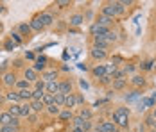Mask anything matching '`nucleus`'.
Returning <instances> with one entry per match:
<instances>
[{"instance_id":"obj_1","label":"nucleus","mask_w":156,"mask_h":132,"mask_svg":"<svg viewBox=\"0 0 156 132\" xmlns=\"http://www.w3.org/2000/svg\"><path fill=\"white\" fill-rule=\"evenodd\" d=\"M129 116H131V111L129 107H117L113 111V123L120 129H127L129 127Z\"/></svg>"},{"instance_id":"obj_2","label":"nucleus","mask_w":156,"mask_h":132,"mask_svg":"<svg viewBox=\"0 0 156 132\" xmlns=\"http://www.w3.org/2000/svg\"><path fill=\"white\" fill-rule=\"evenodd\" d=\"M101 15L108 16L111 20L119 18V16H117V9H115V0H113V2H104V4L101 5Z\"/></svg>"},{"instance_id":"obj_3","label":"nucleus","mask_w":156,"mask_h":132,"mask_svg":"<svg viewBox=\"0 0 156 132\" xmlns=\"http://www.w3.org/2000/svg\"><path fill=\"white\" fill-rule=\"evenodd\" d=\"M16 82H18V77H16V73L13 70H9V72H5V73L2 75V84L7 89H15Z\"/></svg>"},{"instance_id":"obj_4","label":"nucleus","mask_w":156,"mask_h":132,"mask_svg":"<svg viewBox=\"0 0 156 132\" xmlns=\"http://www.w3.org/2000/svg\"><path fill=\"white\" fill-rule=\"evenodd\" d=\"M109 27H104V25H101V23H97V22H94V23H92V25H90V34H92V36H106V34H108L109 32Z\"/></svg>"},{"instance_id":"obj_5","label":"nucleus","mask_w":156,"mask_h":132,"mask_svg":"<svg viewBox=\"0 0 156 132\" xmlns=\"http://www.w3.org/2000/svg\"><path fill=\"white\" fill-rule=\"evenodd\" d=\"M74 93V84H72V80L70 79H63L59 80V95H72Z\"/></svg>"},{"instance_id":"obj_6","label":"nucleus","mask_w":156,"mask_h":132,"mask_svg":"<svg viewBox=\"0 0 156 132\" xmlns=\"http://www.w3.org/2000/svg\"><path fill=\"white\" fill-rule=\"evenodd\" d=\"M41 80H45V82H52V80H58L59 79V70H56V68H47L41 77H40Z\"/></svg>"},{"instance_id":"obj_7","label":"nucleus","mask_w":156,"mask_h":132,"mask_svg":"<svg viewBox=\"0 0 156 132\" xmlns=\"http://www.w3.org/2000/svg\"><path fill=\"white\" fill-rule=\"evenodd\" d=\"M90 57L94 59V61H106V59H108V52L102 50V48L92 46V48H90Z\"/></svg>"},{"instance_id":"obj_8","label":"nucleus","mask_w":156,"mask_h":132,"mask_svg":"<svg viewBox=\"0 0 156 132\" xmlns=\"http://www.w3.org/2000/svg\"><path fill=\"white\" fill-rule=\"evenodd\" d=\"M16 30L22 34V38L23 39H31V34H32V29H31V25H29V22H22V23H18V27H16Z\"/></svg>"},{"instance_id":"obj_9","label":"nucleus","mask_w":156,"mask_h":132,"mask_svg":"<svg viewBox=\"0 0 156 132\" xmlns=\"http://www.w3.org/2000/svg\"><path fill=\"white\" fill-rule=\"evenodd\" d=\"M47 63H48V59L45 57V56H38L36 61H34V64H32V68H34L38 73H43V72L47 70Z\"/></svg>"},{"instance_id":"obj_10","label":"nucleus","mask_w":156,"mask_h":132,"mask_svg":"<svg viewBox=\"0 0 156 132\" xmlns=\"http://www.w3.org/2000/svg\"><path fill=\"white\" fill-rule=\"evenodd\" d=\"M38 16H40V20H41V23L45 25V29L50 27V25L56 22V16H54V13H50V11H41Z\"/></svg>"},{"instance_id":"obj_11","label":"nucleus","mask_w":156,"mask_h":132,"mask_svg":"<svg viewBox=\"0 0 156 132\" xmlns=\"http://www.w3.org/2000/svg\"><path fill=\"white\" fill-rule=\"evenodd\" d=\"M117 129H119V127H117L113 121H101V123L95 127L97 132H119Z\"/></svg>"},{"instance_id":"obj_12","label":"nucleus","mask_w":156,"mask_h":132,"mask_svg":"<svg viewBox=\"0 0 156 132\" xmlns=\"http://www.w3.org/2000/svg\"><path fill=\"white\" fill-rule=\"evenodd\" d=\"M129 84H131L135 89H140V88H144V86L147 84V80H145V77H144V75L135 73L131 79H129Z\"/></svg>"},{"instance_id":"obj_13","label":"nucleus","mask_w":156,"mask_h":132,"mask_svg":"<svg viewBox=\"0 0 156 132\" xmlns=\"http://www.w3.org/2000/svg\"><path fill=\"white\" fill-rule=\"evenodd\" d=\"M23 79H27L31 84H34L36 80H40V73H38L32 66H29V68H25V70H23Z\"/></svg>"},{"instance_id":"obj_14","label":"nucleus","mask_w":156,"mask_h":132,"mask_svg":"<svg viewBox=\"0 0 156 132\" xmlns=\"http://www.w3.org/2000/svg\"><path fill=\"white\" fill-rule=\"evenodd\" d=\"M90 73L94 75L97 80H101L104 75H108V73H106V64H95L94 68L90 70Z\"/></svg>"},{"instance_id":"obj_15","label":"nucleus","mask_w":156,"mask_h":132,"mask_svg":"<svg viewBox=\"0 0 156 132\" xmlns=\"http://www.w3.org/2000/svg\"><path fill=\"white\" fill-rule=\"evenodd\" d=\"M68 23H70L72 27H79V25H83V23H84V15H83V13H74V15H70Z\"/></svg>"},{"instance_id":"obj_16","label":"nucleus","mask_w":156,"mask_h":132,"mask_svg":"<svg viewBox=\"0 0 156 132\" xmlns=\"http://www.w3.org/2000/svg\"><path fill=\"white\" fill-rule=\"evenodd\" d=\"M92 46L102 48V50H108V46H111V43H109L104 36H95V38H94V45H92Z\"/></svg>"},{"instance_id":"obj_17","label":"nucleus","mask_w":156,"mask_h":132,"mask_svg":"<svg viewBox=\"0 0 156 132\" xmlns=\"http://www.w3.org/2000/svg\"><path fill=\"white\" fill-rule=\"evenodd\" d=\"M77 107V93H72V95H66L65 96V109H74Z\"/></svg>"},{"instance_id":"obj_18","label":"nucleus","mask_w":156,"mask_h":132,"mask_svg":"<svg viewBox=\"0 0 156 132\" xmlns=\"http://www.w3.org/2000/svg\"><path fill=\"white\" fill-rule=\"evenodd\" d=\"M29 25H31L32 32H43V30H45V25L41 23V20H40V16H38V15L29 22Z\"/></svg>"},{"instance_id":"obj_19","label":"nucleus","mask_w":156,"mask_h":132,"mask_svg":"<svg viewBox=\"0 0 156 132\" xmlns=\"http://www.w3.org/2000/svg\"><path fill=\"white\" fill-rule=\"evenodd\" d=\"M13 123H15V118L11 116L7 111L0 113V127H7V125H13Z\"/></svg>"},{"instance_id":"obj_20","label":"nucleus","mask_w":156,"mask_h":132,"mask_svg":"<svg viewBox=\"0 0 156 132\" xmlns=\"http://www.w3.org/2000/svg\"><path fill=\"white\" fill-rule=\"evenodd\" d=\"M5 100L9 103H23L20 100V95H18V91L16 89H9L7 93H5Z\"/></svg>"},{"instance_id":"obj_21","label":"nucleus","mask_w":156,"mask_h":132,"mask_svg":"<svg viewBox=\"0 0 156 132\" xmlns=\"http://www.w3.org/2000/svg\"><path fill=\"white\" fill-rule=\"evenodd\" d=\"M32 114V109H31V103L29 102H23V103H20V120L22 118H31Z\"/></svg>"},{"instance_id":"obj_22","label":"nucleus","mask_w":156,"mask_h":132,"mask_svg":"<svg viewBox=\"0 0 156 132\" xmlns=\"http://www.w3.org/2000/svg\"><path fill=\"white\" fill-rule=\"evenodd\" d=\"M31 109L32 113H36V114H40V113H43L47 107H45V103H43V100H31Z\"/></svg>"},{"instance_id":"obj_23","label":"nucleus","mask_w":156,"mask_h":132,"mask_svg":"<svg viewBox=\"0 0 156 132\" xmlns=\"http://www.w3.org/2000/svg\"><path fill=\"white\" fill-rule=\"evenodd\" d=\"M126 86H127V79H113V82H111L113 91H122Z\"/></svg>"},{"instance_id":"obj_24","label":"nucleus","mask_w":156,"mask_h":132,"mask_svg":"<svg viewBox=\"0 0 156 132\" xmlns=\"http://www.w3.org/2000/svg\"><path fill=\"white\" fill-rule=\"evenodd\" d=\"M45 91L50 93V95H58L59 93V80H52V82H47L45 86Z\"/></svg>"},{"instance_id":"obj_25","label":"nucleus","mask_w":156,"mask_h":132,"mask_svg":"<svg viewBox=\"0 0 156 132\" xmlns=\"http://www.w3.org/2000/svg\"><path fill=\"white\" fill-rule=\"evenodd\" d=\"M16 91H23V89H32V84L27 80V79H18V82H16V86H15Z\"/></svg>"},{"instance_id":"obj_26","label":"nucleus","mask_w":156,"mask_h":132,"mask_svg":"<svg viewBox=\"0 0 156 132\" xmlns=\"http://www.w3.org/2000/svg\"><path fill=\"white\" fill-rule=\"evenodd\" d=\"M9 38H11V39H13V43L16 45V46H20V45H23V41H25V39H23V38H22V34H20V32H18V30H11V34H9Z\"/></svg>"},{"instance_id":"obj_27","label":"nucleus","mask_w":156,"mask_h":132,"mask_svg":"<svg viewBox=\"0 0 156 132\" xmlns=\"http://www.w3.org/2000/svg\"><path fill=\"white\" fill-rule=\"evenodd\" d=\"M74 116H76V114H74V111H70V109H63L58 118H59L61 121H72V120H74Z\"/></svg>"},{"instance_id":"obj_28","label":"nucleus","mask_w":156,"mask_h":132,"mask_svg":"<svg viewBox=\"0 0 156 132\" xmlns=\"http://www.w3.org/2000/svg\"><path fill=\"white\" fill-rule=\"evenodd\" d=\"M77 116H81L83 120H86V121H92V118H94V113L88 109V107H81L77 113Z\"/></svg>"},{"instance_id":"obj_29","label":"nucleus","mask_w":156,"mask_h":132,"mask_svg":"<svg viewBox=\"0 0 156 132\" xmlns=\"http://www.w3.org/2000/svg\"><path fill=\"white\" fill-rule=\"evenodd\" d=\"M63 109L59 105H56V103H52V105H48L47 109H45V113H47L48 116H59V113H61Z\"/></svg>"},{"instance_id":"obj_30","label":"nucleus","mask_w":156,"mask_h":132,"mask_svg":"<svg viewBox=\"0 0 156 132\" xmlns=\"http://www.w3.org/2000/svg\"><path fill=\"white\" fill-rule=\"evenodd\" d=\"M13 118H20V103H9V107L5 109Z\"/></svg>"},{"instance_id":"obj_31","label":"nucleus","mask_w":156,"mask_h":132,"mask_svg":"<svg viewBox=\"0 0 156 132\" xmlns=\"http://www.w3.org/2000/svg\"><path fill=\"white\" fill-rule=\"evenodd\" d=\"M153 68H154V59H145V61L140 63L142 72H149V70H153Z\"/></svg>"},{"instance_id":"obj_32","label":"nucleus","mask_w":156,"mask_h":132,"mask_svg":"<svg viewBox=\"0 0 156 132\" xmlns=\"http://www.w3.org/2000/svg\"><path fill=\"white\" fill-rule=\"evenodd\" d=\"M18 95H20V100H22V102H31V100H32V89L18 91Z\"/></svg>"},{"instance_id":"obj_33","label":"nucleus","mask_w":156,"mask_h":132,"mask_svg":"<svg viewBox=\"0 0 156 132\" xmlns=\"http://www.w3.org/2000/svg\"><path fill=\"white\" fill-rule=\"evenodd\" d=\"M95 22H97V23H101V25H104V27H109V29H111V25H113V20L108 18V16H102V15L97 16V20H95Z\"/></svg>"},{"instance_id":"obj_34","label":"nucleus","mask_w":156,"mask_h":132,"mask_svg":"<svg viewBox=\"0 0 156 132\" xmlns=\"http://www.w3.org/2000/svg\"><path fill=\"white\" fill-rule=\"evenodd\" d=\"M84 123H86V120H83L81 116H74V120H72V127H77V129H83L84 127Z\"/></svg>"},{"instance_id":"obj_35","label":"nucleus","mask_w":156,"mask_h":132,"mask_svg":"<svg viewBox=\"0 0 156 132\" xmlns=\"http://www.w3.org/2000/svg\"><path fill=\"white\" fill-rule=\"evenodd\" d=\"M122 70L126 72V75H131V77L136 73V66H135V64H124Z\"/></svg>"},{"instance_id":"obj_36","label":"nucleus","mask_w":156,"mask_h":132,"mask_svg":"<svg viewBox=\"0 0 156 132\" xmlns=\"http://www.w3.org/2000/svg\"><path fill=\"white\" fill-rule=\"evenodd\" d=\"M117 70H119V66H117L115 63H108V64H106V73L111 75V77L117 73Z\"/></svg>"},{"instance_id":"obj_37","label":"nucleus","mask_w":156,"mask_h":132,"mask_svg":"<svg viewBox=\"0 0 156 132\" xmlns=\"http://www.w3.org/2000/svg\"><path fill=\"white\" fill-rule=\"evenodd\" d=\"M47 91H41V89H32V100H43Z\"/></svg>"},{"instance_id":"obj_38","label":"nucleus","mask_w":156,"mask_h":132,"mask_svg":"<svg viewBox=\"0 0 156 132\" xmlns=\"http://www.w3.org/2000/svg\"><path fill=\"white\" fill-rule=\"evenodd\" d=\"M54 103H56V105H59L61 109H65V95H59V93H58V95H54Z\"/></svg>"},{"instance_id":"obj_39","label":"nucleus","mask_w":156,"mask_h":132,"mask_svg":"<svg viewBox=\"0 0 156 132\" xmlns=\"http://www.w3.org/2000/svg\"><path fill=\"white\" fill-rule=\"evenodd\" d=\"M2 48H4V50H15L16 45L13 43V39H11V38H7V39L2 43Z\"/></svg>"},{"instance_id":"obj_40","label":"nucleus","mask_w":156,"mask_h":132,"mask_svg":"<svg viewBox=\"0 0 156 132\" xmlns=\"http://www.w3.org/2000/svg\"><path fill=\"white\" fill-rule=\"evenodd\" d=\"M70 5H72L70 0H56V7H58V9H66V7H70Z\"/></svg>"},{"instance_id":"obj_41","label":"nucleus","mask_w":156,"mask_h":132,"mask_svg":"<svg viewBox=\"0 0 156 132\" xmlns=\"http://www.w3.org/2000/svg\"><path fill=\"white\" fill-rule=\"evenodd\" d=\"M104 38H106V39H108V41H109L111 45H113L115 41H117V39H119V34H117L115 30H109V32L106 34V36H104Z\"/></svg>"},{"instance_id":"obj_42","label":"nucleus","mask_w":156,"mask_h":132,"mask_svg":"<svg viewBox=\"0 0 156 132\" xmlns=\"http://www.w3.org/2000/svg\"><path fill=\"white\" fill-rule=\"evenodd\" d=\"M115 9H117V16H122L126 13V7L120 4V0H115Z\"/></svg>"},{"instance_id":"obj_43","label":"nucleus","mask_w":156,"mask_h":132,"mask_svg":"<svg viewBox=\"0 0 156 132\" xmlns=\"http://www.w3.org/2000/svg\"><path fill=\"white\" fill-rule=\"evenodd\" d=\"M45 86H47V82L40 79V80H36V82L32 84V89H41V91H45Z\"/></svg>"},{"instance_id":"obj_44","label":"nucleus","mask_w":156,"mask_h":132,"mask_svg":"<svg viewBox=\"0 0 156 132\" xmlns=\"http://www.w3.org/2000/svg\"><path fill=\"white\" fill-rule=\"evenodd\" d=\"M43 103H45V107L52 105V103H54V95H50V93H45V96H43Z\"/></svg>"},{"instance_id":"obj_45","label":"nucleus","mask_w":156,"mask_h":132,"mask_svg":"<svg viewBox=\"0 0 156 132\" xmlns=\"http://www.w3.org/2000/svg\"><path fill=\"white\" fill-rule=\"evenodd\" d=\"M99 82H101V84H104V86H106V84H109V86H111V82H113V77H111V75H104V77L99 80Z\"/></svg>"},{"instance_id":"obj_46","label":"nucleus","mask_w":156,"mask_h":132,"mask_svg":"<svg viewBox=\"0 0 156 132\" xmlns=\"http://www.w3.org/2000/svg\"><path fill=\"white\" fill-rule=\"evenodd\" d=\"M113 79H127V75H126V72L122 70V68H119V70H117V73L113 75Z\"/></svg>"},{"instance_id":"obj_47","label":"nucleus","mask_w":156,"mask_h":132,"mask_svg":"<svg viewBox=\"0 0 156 132\" xmlns=\"http://www.w3.org/2000/svg\"><path fill=\"white\" fill-rule=\"evenodd\" d=\"M145 123L149 125V127H153V129H156V120L153 116H147V120H145Z\"/></svg>"},{"instance_id":"obj_48","label":"nucleus","mask_w":156,"mask_h":132,"mask_svg":"<svg viewBox=\"0 0 156 132\" xmlns=\"http://www.w3.org/2000/svg\"><path fill=\"white\" fill-rule=\"evenodd\" d=\"M23 57L29 59V61H36V54H34V52H25V54H23Z\"/></svg>"},{"instance_id":"obj_49","label":"nucleus","mask_w":156,"mask_h":132,"mask_svg":"<svg viewBox=\"0 0 156 132\" xmlns=\"http://www.w3.org/2000/svg\"><path fill=\"white\" fill-rule=\"evenodd\" d=\"M4 132H18V127H13V125H7V127H2Z\"/></svg>"},{"instance_id":"obj_50","label":"nucleus","mask_w":156,"mask_h":132,"mask_svg":"<svg viewBox=\"0 0 156 132\" xmlns=\"http://www.w3.org/2000/svg\"><path fill=\"white\" fill-rule=\"evenodd\" d=\"M120 4L124 7H129V5H133V0H120Z\"/></svg>"},{"instance_id":"obj_51","label":"nucleus","mask_w":156,"mask_h":132,"mask_svg":"<svg viewBox=\"0 0 156 132\" xmlns=\"http://www.w3.org/2000/svg\"><path fill=\"white\" fill-rule=\"evenodd\" d=\"M77 105H84V98H83L79 93H77Z\"/></svg>"},{"instance_id":"obj_52","label":"nucleus","mask_w":156,"mask_h":132,"mask_svg":"<svg viewBox=\"0 0 156 132\" xmlns=\"http://www.w3.org/2000/svg\"><path fill=\"white\" fill-rule=\"evenodd\" d=\"M79 84H81V88H83V89H88V82H84V80H81Z\"/></svg>"},{"instance_id":"obj_53","label":"nucleus","mask_w":156,"mask_h":132,"mask_svg":"<svg viewBox=\"0 0 156 132\" xmlns=\"http://www.w3.org/2000/svg\"><path fill=\"white\" fill-rule=\"evenodd\" d=\"M5 102H7V100H5V95H0V105L5 103Z\"/></svg>"},{"instance_id":"obj_54","label":"nucleus","mask_w":156,"mask_h":132,"mask_svg":"<svg viewBox=\"0 0 156 132\" xmlns=\"http://www.w3.org/2000/svg\"><path fill=\"white\" fill-rule=\"evenodd\" d=\"M72 132H84L83 129H77V127H72Z\"/></svg>"},{"instance_id":"obj_55","label":"nucleus","mask_w":156,"mask_h":132,"mask_svg":"<svg viewBox=\"0 0 156 132\" xmlns=\"http://www.w3.org/2000/svg\"><path fill=\"white\" fill-rule=\"evenodd\" d=\"M151 116H153V118H154V120H156V107H154V109H153V113H151Z\"/></svg>"},{"instance_id":"obj_56","label":"nucleus","mask_w":156,"mask_h":132,"mask_svg":"<svg viewBox=\"0 0 156 132\" xmlns=\"http://www.w3.org/2000/svg\"><path fill=\"white\" fill-rule=\"evenodd\" d=\"M0 132H4V129H2V127H0Z\"/></svg>"},{"instance_id":"obj_57","label":"nucleus","mask_w":156,"mask_h":132,"mask_svg":"<svg viewBox=\"0 0 156 132\" xmlns=\"http://www.w3.org/2000/svg\"><path fill=\"white\" fill-rule=\"evenodd\" d=\"M0 48H2V43H0Z\"/></svg>"}]
</instances>
